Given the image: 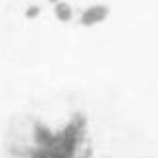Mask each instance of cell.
I'll return each instance as SVG.
<instances>
[{
    "mask_svg": "<svg viewBox=\"0 0 158 158\" xmlns=\"http://www.w3.org/2000/svg\"><path fill=\"white\" fill-rule=\"evenodd\" d=\"M109 16V8L105 4H93V6L85 8L81 12V16H79V24L85 28H91V26H97V24H101L103 20H107Z\"/></svg>",
    "mask_w": 158,
    "mask_h": 158,
    "instance_id": "obj_1",
    "label": "cell"
},
{
    "mask_svg": "<svg viewBox=\"0 0 158 158\" xmlns=\"http://www.w3.org/2000/svg\"><path fill=\"white\" fill-rule=\"evenodd\" d=\"M53 136H56V132L52 131L49 127H46L44 123H36L34 125V144L38 148H49L53 142Z\"/></svg>",
    "mask_w": 158,
    "mask_h": 158,
    "instance_id": "obj_2",
    "label": "cell"
},
{
    "mask_svg": "<svg viewBox=\"0 0 158 158\" xmlns=\"http://www.w3.org/2000/svg\"><path fill=\"white\" fill-rule=\"evenodd\" d=\"M53 16L59 22H71L73 20V8L71 4L65 2V0H59V2L53 4Z\"/></svg>",
    "mask_w": 158,
    "mask_h": 158,
    "instance_id": "obj_3",
    "label": "cell"
},
{
    "mask_svg": "<svg viewBox=\"0 0 158 158\" xmlns=\"http://www.w3.org/2000/svg\"><path fill=\"white\" fill-rule=\"evenodd\" d=\"M75 158H93V146L91 144H81L77 148Z\"/></svg>",
    "mask_w": 158,
    "mask_h": 158,
    "instance_id": "obj_4",
    "label": "cell"
},
{
    "mask_svg": "<svg viewBox=\"0 0 158 158\" xmlns=\"http://www.w3.org/2000/svg\"><path fill=\"white\" fill-rule=\"evenodd\" d=\"M26 156H28V158H49V156H48V152L44 150V148H38V146L30 148V150L26 152Z\"/></svg>",
    "mask_w": 158,
    "mask_h": 158,
    "instance_id": "obj_5",
    "label": "cell"
},
{
    "mask_svg": "<svg viewBox=\"0 0 158 158\" xmlns=\"http://www.w3.org/2000/svg\"><path fill=\"white\" fill-rule=\"evenodd\" d=\"M40 12H42V8H40L38 4H30V6L26 8V18L34 20V18H38V16H40Z\"/></svg>",
    "mask_w": 158,
    "mask_h": 158,
    "instance_id": "obj_6",
    "label": "cell"
},
{
    "mask_svg": "<svg viewBox=\"0 0 158 158\" xmlns=\"http://www.w3.org/2000/svg\"><path fill=\"white\" fill-rule=\"evenodd\" d=\"M48 2H52V4H56V2H59V0H48Z\"/></svg>",
    "mask_w": 158,
    "mask_h": 158,
    "instance_id": "obj_7",
    "label": "cell"
}]
</instances>
